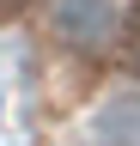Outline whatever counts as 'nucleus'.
<instances>
[{"instance_id": "f257e3e1", "label": "nucleus", "mask_w": 140, "mask_h": 146, "mask_svg": "<svg viewBox=\"0 0 140 146\" xmlns=\"http://www.w3.org/2000/svg\"><path fill=\"white\" fill-rule=\"evenodd\" d=\"M122 31V0H55V36L67 49H110Z\"/></svg>"}, {"instance_id": "f03ea898", "label": "nucleus", "mask_w": 140, "mask_h": 146, "mask_svg": "<svg viewBox=\"0 0 140 146\" xmlns=\"http://www.w3.org/2000/svg\"><path fill=\"white\" fill-rule=\"evenodd\" d=\"M85 146H140V91H116L92 110Z\"/></svg>"}, {"instance_id": "7ed1b4c3", "label": "nucleus", "mask_w": 140, "mask_h": 146, "mask_svg": "<svg viewBox=\"0 0 140 146\" xmlns=\"http://www.w3.org/2000/svg\"><path fill=\"white\" fill-rule=\"evenodd\" d=\"M0 6H31V0H0Z\"/></svg>"}]
</instances>
